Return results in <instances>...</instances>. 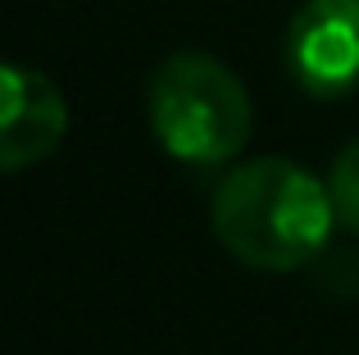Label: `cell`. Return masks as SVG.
I'll return each mask as SVG.
<instances>
[{"label": "cell", "mask_w": 359, "mask_h": 355, "mask_svg": "<svg viewBox=\"0 0 359 355\" xmlns=\"http://www.w3.org/2000/svg\"><path fill=\"white\" fill-rule=\"evenodd\" d=\"M327 192H332L337 223H341L346 232H355V237H359V142H351V146H346V151L332 160Z\"/></svg>", "instance_id": "5"}, {"label": "cell", "mask_w": 359, "mask_h": 355, "mask_svg": "<svg viewBox=\"0 0 359 355\" xmlns=\"http://www.w3.org/2000/svg\"><path fill=\"white\" fill-rule=\"evenodd\" d=\"M69 133V100L46 73L5 64V109H0V169L18 173L41 164Z\"/></svg>", "instance_id": "4"}, {"label": "cell", "mask_w": 359, "mask_h": 355, "mask_svg": "<svg viewBox=\"0 0 359 355\" xmlns=\"http://www.w3.org/2000/svg\"><path fill=\"white\" fill-rule=\"evenodd\" d=\"M287 69L309 96H346L359 82V0H305L287 27Z\"/></svg>", "instance_id": "3"}, {"label": "cell", "mask_w": 359, "mask_h": 355, "mask_svg": "<svg viewBox=\"0 0 359 355\" xmlns=\"http://www.w3.org/2000/svg\"><path fill=\"white\" fill-rule=\"evenodd\" d=\"M150 133L182 164H228L255 128V105L241 78L214 55H168L146 87Z\"/></svg>", "instance_id": "2"}, {"label": "cell", "mask_w": 359, "mask_h": 355, "mask_svg": "<svg viewBox=\"0 0 359 355\" xmlns=\"http://www.w3.org/2000/svg\"><path fill=\"white\" fill-rule=\"evenodd\" d=\"M210 228L245 269L291 274L323 255L337 210L327 182H318L305 164L259 155L223 173L210 201Z\"/></svg>", "instance_id": "1"}]
</instances>
